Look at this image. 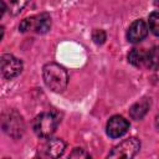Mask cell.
<instances>
[{"label": "cell", "mask_w": 159, "mask_h": 159, "mask_svg": "<svg viewBox=\"0 0 159 159\" xmlns=\"http://www.w3.org/2000/svg\"><path fill=\"white\" fill-rule=\"evenodd\" d=\"M43 81L51 91L61 93L67 87L68 76L62 66L51 62L43 66Z\"/></svg>", "instance_id": "6da1fadb"}, {"label": "cell", "mask_w": 159, "mask_h": 159, "mask_svg": "<svg viewBox=\"0 0 159 159\" xmlns=\"http://www.w3.org/2000/svg\"><path fill=\"white\" fill-rule=\"evenodd\" d=\"M58 124V119L53 113H41L34 120V130L41 138L50 137Z\"/></svg>", "instance_id": "7a4b0ae2"}, {"label": "cell", "mask_w": 159, "mask_h": 159, "mask_svg": "<svg viewBox=\"0 0 159 159\" xmlns=\"http://www.w3.org/2000/svg\"><path fill=\"white\" fill-rule=\"evenodd\" d=\"M140 148V142L135 137H130L116 145L108 154V158H133Z\"/></svg>", "instance_id": "3957f363"}, {"label": "cell", "mask_w": 159, "mask_h": 159, "mask_svg": "<svg viewBox=\"0 0 159 159\" xmlns=\"http://www.w3.org/2000/svg\"><path fill=\"white\" fill-rule=\"evenodd\" d=\"M2 129L6 134L11 135L12 138H19L22 135L25 125L21 116L16 112H7L2 116Z\"/></svg>", "instance_id": "277c9868"}, {"label": "cell", "mask_w": 159, "mask_h": 159, "mask_svg": "<svg viewBox=\"0 0 159 159\" xmlns=\"http://www.w3.org/2000/svg\"><path fill=\"white\" fill-rule=\"evenodd\" d=\"M0 63H1V73L5 78L11 80L14 77H16L21 70H22V62L14 57L12 55H2L0 58Z\"/></svg>", "instance_id": "5b68a950"}, {"label": "cell", "mask_w": 159, "mask_h": 159, "mask_svg": "<svg viewBox=\"0 0 159 159\" xmlns=\"http://www.w3.org/2000/svg\"><path fill=\"white\" fill-rule=\"evenodd\" d=\"M129 128V122L122 116H113L107 123V134L111 138L122 137Z\"/></svg>", "instance_id": "8992f818"}, {"label": "cell", "mask_w": 159, "mask_h": 159, "mask_svg": "<svg viewBox=\"0 0 159 159\" xmlns=\"http://www.w3.org/2000/svg\"><path fill=\"white\" fill-rule=\"evenodd\" d=\"M148 35V27L147 24L143 20H135L134 22L130 24L128 32H127V39L132 43L140 42L145 36Z\"/></svg>", "instance_id": "52a82bcc"}, {"label": "cell", "mask_w": 159, "mask_h": 159, "mask_svg": "<svg viewBox=\"0 0 159 159\" xmlns=\"http://www.w3.org/2000/svg\"><path fill=\"white\" fill-rule=\"evenodd\" d=\"M65 147H66V144L62 139H58V138L50 139L47 142V144L45 145V153H46V155H48L51 158H58L60 155L63 154Z\"/></svg>", "instance_id": "ba28073f"}, {"label": "cell", "mask_w": 159, "mask_h": 159, "mask_svg": "<svg viewBox=\"0 0 159 159\" xmlns=\"http://www.w3.org/2000/svg\"><path fill=\"white\" fill-rule=\"evenodd\" d=\"M149 107H150V99L143 98V99H140L139 102L134 103V104L130 107L129 114H130V117H132L133 119H135V120L142 119V118L147 114Z\"/></svg>", "instance_id": "9c48e42d"}, {"label": "cell", "mask_w": 159, "mask_h": 159, "mask_svg": "<svg viewBox=\"0 0 159 159\" xmlns=\"http://www.w3.org/2000/svg\"><path fill=\"white\" fill-rule=\"evenodd\" d=\"M50 27H51V17L48 14H40V15L35 16L34 29L36 30V32L45 34L50 30Z\"/></svg>", "instance_id": "30bf717a"}, {"label": "cell", "mask_w": 159, "mask_h": 159, "mask_svg": "<svg viewBox=\"0 0 159 159\" xmlns=\"http://www.w3.org/2000/svg\"><path fill=\"white\" fill-rule=\"evenodd\" d=\"M147 66L152 70H157L159 67V46L153 47L147 55H145V61Z\"/></svg>", "instance_id": "8fae6325"}, {"label": "cell", "mask_w": 159, "mask_h": 159, "mask_svg": "<svg viewBox=\"0 0 159 159\" xmlns=\"http://www.w3.org/2000/svg\"><path fill=\"white\" fill-rule=\"evenodd\" d=\"M144 61H145V55L140 50L133 48L132 51H129V53H128V62L129 63H132L135 67H139V66H142V63Z\"/></svg>", "instance_id": "7c38bea8"}, {"label": "cell", "mask_w": 159, "mask_h": 159, "mask_svg": "<svg viewBox=\"0 0 159 159\" xmlns=\"http://www.w3.org/2000/svg\"><path fill=\"white\" fill-rule=\"evenodd\" d=\"M149 29H150V31L154 34V35H157V36H159V12L158 11H154V12H152L150 15H149Z\"/></svg>", "instance_id": "4fadbf2b"}, {"label": "cell", "mask_w": 159, "mask_h": 159, "mask_svg": "<svg viewBox=\"0 0 159 159\" xmlns=\"http://www.w3.org/2000/svg\"><path fill=\"white\" fill-rule=\"evenodd\" d=\"M27 2H29V0H11L10 1V6H9L10 14L11 15H17L25 7V5Z\"/></svg>", "instance_id": "5bb4252c"}, {"label": "cell", "mask_w": 159, "mask_h": 159, "mask_svg": "<svg viewBox=\"0 0 159 159\" xmlns=\"http://www.w3.org/2000/svg\"><path fill=\"white\" fill-rule=\"evenodd\" d=\"M34 24H35V16H31V17H26L21 21L19 29L21 32H26L31 29H34Z\"/></svg>", "instance_id": "9a60e30c"}, {"label": "cell", "mask_w": 159, "mask_h": 159, "mask_svg": "<svg viewBox=\"0 0 159 159\" xmlns=\"http://www.w3.org/2000/svg\"><path fill=\"white\" fill-rule=\"evenodd\" d=\"M107 39V35L103 30H94L92 32V40L97 43V45H102Z\"/></svg>", "instance_id": "2e32d148"}, {"label": "cell", "mask_w": 159, "mask_h": 159, "mask_svg": "<svg viewBox=\"0 0 159 159\" xmlns=\"http://www.w3.org/2000/svg\"><path fill=\"white\" fill-rule=\"evenodd\" d=\"M71 158H77V157H82V158H88L89 155L86 153V152H83V149H78V148H76L73 152H72V154L70 155Z\"/></svg>", "instance_id": "e0dca14e"}, {"label": "cell", "mask_w": 159, "mask_h": 159, "mask_svg": "<svg viewBox=\"0 0 159 159\" xmlns=\"http://www.w3.org/2000/svg\"><path fill=\"white\" fill-rule=\"evenodd\" d=\"M155 125H157V128H158V130H159V114L157 116V119H155Z\"/></svg>", "instance_id": "ac0fdd59"}, {"label": "cell", "mask_w": 159, "mask_h": 159, "mask_svg": "<svg viewBox=\"0 0 159 159\" xmlns=\"http://www.w3.org/2000/svg\"><path fill=\"white\" fill-rule=\"evenodd\" d=\"M155 2H157V4H158V2H159V0H157V1H155Z\"/></svg>", "instance_id": "d6986e66"}]
</instances>
